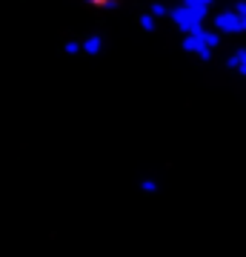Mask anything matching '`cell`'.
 Returning <instances> with one entry per match:
<instances>
[{
    "mask_svg": "<svg viewBox=\"0 0 246 257\" xmlns=\"http://www.w3.org/2000/svg\"><path fill=\"white\" fill-rule=\"evenodd\" d=\"M237 12H246V0H237Z\"/></svg>",
    "mask_w": 246,
    "mask_h": 257,
    "instance_id": "cell-1",
    "label": "cell"
}]
</instances>
